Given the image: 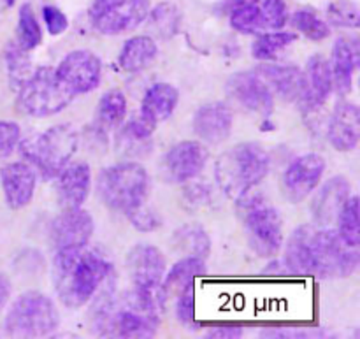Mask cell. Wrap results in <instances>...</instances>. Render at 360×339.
<instances>
[{
  "label": "cell",
  "instance_id": "cell-1",
  "mask_svg": "<svg viewBox=\"0 0 360 339\" xmlns=\"http://www.w3.org/2000/svg\"><path fill=\"white\" fill-rule=\"evenodd\" d=\"M112 273V264L88 245L55 250L51 276L60 302L70 309L91 301L102 281Z\"/></svg>",
  "mask_w": 360,
  "mask_h": 339
},
{
  "label": "cell",
  "instance_id": "cell-2",
  "mask_svg": "<svg viewBox=\"0 0 360 339\" xmlns=\"http://www.w3.org/2000/svg\"><path fill=\"white\" fill-rule=\"evenodd\" d=\"M269 172V155L259 143H241L225 150L214 162V179L229 199H241Z\"/></svg>",
  "mask_w": 360,
  "mask_h": 339
},
{
  "label": "cell",
  "instance_id": "cell-3",
  "mask_svg": "<svg viewBox=\"0 0 360 339\" xmlns=\"http://www.w3.org/2000/svg\"><path fill=\"white\" fill-rule=\"evenodd\" d=\"M95 190L104 206L127 215L146 203L150 176L137 162H120L98 172Z\"/></svg>",
  "mask_w": 360,
  "mask_h": 339
},
{
  "label": "cell",
  "instance_id": "cell-4",
  "mask_svg": "<svg viewBox=\"0 0 360 339\" xmlns=\"http://www.w3.org/2000/svg\"><path fill=\"white\" fill-rule=\"evenodd\" d=\"M248 245L259 257H274L283 246V218L260 193H246L236 200Z\"/></svg>",
  "mask_w": 360,
  "mask_h": 339
},
{
  "label": "cell",
  "instance_id": "cell-5",
  "mask_svg": "<svg viewBox=\"0 0 360 339\" xmlns=\"http://www.w3.org/2000/svg\"><path fill=\"white\" fill-rule=\"evenodd\" d=\"M20 153L27 164L41 172L42 179L49 181L60 174L70 162L79 146V136L72 125H55L37 136L20 141Z\"/></svg>",
  "mask_w": 360,
  "mask_h": 339
},
{
  "label": "cell",
  "instance_id": "cell-6",
  "mask_svg": "<svg viewBox=\"0 0 360 339\" xmlns=\"http://www.w3.org/2000/svg\"><path fill=\"white\" fill-rule=\"evenodd\" d=\"M60 326L55 302L37 290L21 294L11 305L4 320V333L9 338H44Z\"/></svg>",
  "mask_w": 360,
  "mask_h": 339
},
{
  "label": "cell",
  "instance_id": "cell-7",
  "mask_svg": "<svg viewBox=\"0 0 360 339\" xmlns=\"http://www.w3.org/2000/svg\"><path fill=\"white\" fill-rule=\"evenodd\" d=\"M20 105L34 118H48L58 115L72 102L74 95L56 77L55 69L42 65L32 70L20 84Z\"/></svg>",
  "mask_w": 360,
  "mask_h": 339
},
{
  "label": "cell",
  "instance_id": "cell-8",
  "mask_svg": "<svg viewBox=\"0 0 360 339\" xmlns=\"http://www.w3.org/2000/svg\"><path fill=\"white\" fill-rule=\"evenodd\" d=\"M150 0H91L88 16L97 32L120 35L134 30L146 20Z\"/></svg>",
  "mask_w": 360,
  "mask_h": 339
},
{
  "label": "cell",
  "instance_id": "cell-9",
  "mask_svg": "<svg viewBox=\"0 0 360 339\" xmlns=\"http://www.w3.org/2000/svg\"><path fill=\"white\" fill-rule=\"evenodd\" d=\"M55 72L63 87L76 97L95 90L101 84L102 63L95 53L88 49H76L63 56Z\"/></svg>",
  "mask_w": 360,
  "mask_h": 339
},
{
  "label": "cell",
  "instance_id": "cell-10",
  "mask_svg": "<svg viewBox=\"0 0 360 339\" xmlns=\"http://www.w3.org/2000/svg\"><path fill=\"white\" fill-rule=\"evenodd\" d=\"M229 101L245 111L259 113L269 118L274 109V94L255 70L232 74L225 84Z\"/></svg>",
  "mask_w": 360,
  "mask_h": 339
},
{
  "label": "cell",
  "instance_id": "cell-11",
  "mask_svg": "<svg viewBox=\"0 0 360 339\" xmlns=\"http://www.w3.org/2000/svg\"><path fill=\"white\" fill-rule=\"evenodd\" d=\"M326 172V160L319 153H306L295 158L281 176V192L292 204H299L319 186Z\"/></svg>",
  "mask_w": 360,
  "mask_h": 339
},
{
  "label": "cell",
  "instance_id": "cell-12",
  "mask_svg": "<svg viewBox=\"0 0 360 339\" xmlns=\"http://www.w3.org/2000/svg\"><path fill=\"white\" fill-rule=\"evenodd\" d=\"M207 155V148L199 141H181L164 155L160 176L167 183L190 181L202 172Z\"/></svg>",
  "mask_w": 360,
  "mask_h": 339
},
{
  "label": "cell",
  "instance_id": "cell-13",
  "mask_svg": "<svg viewBox=\"0 0 360 339\" xmlns=\"http://www.w3.org/2000/svg\"><path fill=\"white\" fill-rule=\"evenodd\" d=\"M94 218L83 207L62 210V213L49 224V245L53 250L88 245L94 234Z\"/></svg>",
  "mask_w": 360,
  "mask_h": 339
},
{
  "label": "cell",
  "instance_id": "cell-14",
  "mask_svg": "<svg viewBox=\"0 0 360 339\" xmlns=\"http://www.w3.org/2000/svg\"><path fill=\"white\" fill-rule=\"evenodd\" d=\"M302 76H304V88L301 97L297 98L299 109L302 115H315L323 108L334 90L329 60L323 58L322 55H313L308 60Z\"/></svg>",
  "mask_w": 360,
  "mask_h": 339
},
{
  "label": "cell",
  "instance_id": "cell-15",
  "mask_svg": "<svg viewBox=\"0 0 360 339\" xmlns=\"http://www.w3.org/2000/svg\"><path fill=\"white\" fill-rule=\"evenodd\" d=\"M127 273L134 287L155 290L165 274V257L157 246L136 245L127 253Z\"/></svg>",
  "mask_w": 360,
  "mask_h": 339
},
{
  "label": "cell",
  "instance_id": "cell-16",
  "mask_svg": "<svg viewBox=\"0 0 360 339\" xmlns=\"http://www.w3.org/2000/svg\"><path fill=\"white\" fill-rule=\"evenodd\" d=\"M0 185L11 210H23L34 199L37 176L27 162H13L0 169Z\"/></svg>",
  "mask_w": 360,
  "mask_h": 339
},
{
  "label": "cell",
  "instance_id": "cell-17",
  "mask_svg": "<svg viewBox=\"0 0 360 339\" xmlns=\"http://www.w3.org/2000/svg\"><path fill=\"white\" fill-rule=\"evenodd\" d=\"M56 199L62 210L83 207L91 188V171L86 162H69L56 176Z\"/></svg>",
  "mask_w": 360,
  "mask_h": 339
},
{
  "label": "cell",
  "instance_id": "cell-18",
  "mask_svg": "<svg viewBox=\"0 0 360 339\" xmlns=\"http://www.w3.org/2000/svg\"><path fill=\"white\" fill-rule=\"evenodd\" d=\"M350 196L352 186L347 178L334 176L327 179L311 200V218L315 227H330Z\"/></svg>",
  "mask_w": 360,
  "mask_h": 339
},
{
  "label": "cell",
  "instance_id": "cell-19",
  "mask_svg": "<svg viewBox=\"0 0 360 339\" xmlns=\"http://www.w3.org/2000/svg\"><path fill=\"white\" fill-rule=\"evenodd\" d=\"M327 137L330 146L343 153L357 148L360 139V111L357 105L347 101H340L334 105Z\"/></svg>",
  "mask_w": 360,
  "mask_h": 339
},
{
  "label": "cell",
  "instance_id": "cell-20",
  "mask_svg": "<svg viewBox=\"0 0 360 339\" xmlns=\"http://www.w3.org/2000/svg\"><path fill=\"white\" fill-rule=\"evenodd\" d=\"M193 132L207 144H220L232 132V109L225 102L200 105L193 116Z\"/></svg>",
  "mask_w": 360,
  "mask_h": 339
},
{
  "label": "cell",
  "instance_id": "cell-21",
  "mask_svg": "<svg viewBox=\"0 0 360 339\" xmlns=\"http://www.w3.org/2000/svg\"><path fill=\"white\" fill-rule=\"evenodd\" d=\"M330 74H333V88L345 97L354 87V74L360 63V46L357 37H340L334 42Z\"/></svg>",
  "mask_w": 360,
  "mask_h": 339
},
{
  "label": "cell",
  "instance_id": "cell-22",
  "mask_svg": "<svg viewBox=\"0 0 360 339\" xmlns=\"http://www.w3.org/2000/svg\"><path fill=\"white\" fill-rule=\"evenodd\" d=\"M255 72L266 81L273 94L285 102H297L304 88L302 70L295 65H278V63H262Z\"/></svg>",
  "mask_w": 360,
  "mask_h": 339
},
{
  "label": "cell",
  "instance_id": "cell-23",
  "mask_svg": "<svg viewBox=\"0 0 360 339\" xmlns=\"http://www.w3.org/2000/svg\"><path fill=\"white\" fill-rule=\"evenodd\" d=\"M160 319L155 315L136 312L127 306H116L109 320L105 336L118 338H153L158 331Z\"/></svg>",
  "mask_w": 360,
  "mask_h": 339
},
{
  "label": "cell",
  "instance_id": "cell-24",
  "mask_svg": "<svg viewBox=\"0 0 360 339\" xmlns=\"http://www.w3.org/2000/svg\"><path fill=\"white\" fill-rule=\"evenodd\" d=\"M153 123L144 120L143 116L129 120L120 129L116 136V150L122 157L127 158H144L153 151Z\"/></svg>",
  "mask_w": 360,
  "mask_h": 339
},
{
  "label": "cell",
  "instance_id": "cell-25",
  "mask_svg": "<svg viewBox=\"0 0 360 339\" xmlns=\"http://www.w3.org/2000/svg\"><path fill=\"white\" fill-rule=\"evenodd\" d=\"M202 274H206L204 259H199V257H185V259L178 260L171 267L167 276H164L162 283L158 285L160 294H158L157 301L160 305V308H165L171 299L178 298L188 285L193 283V278L202 276Z\"/></svg>",
  "mask_w": 360,
  "mask_h": 339
},
{
  "label": "cell",
  "instance_id": "cell-26",
  "mask_svg": "<svg viewBox=\"0 0 360 339\" xmlns=\"http://www.w3.org/2000/svg\"><path fill=\"white\" fill-rule=\"evenodd\" d=\"M178 102V88L169 83H155L144 94L143 102H141V116L153 125H158L174 113Z\"/></svg>",
  "mask_w": 360,
  "mask_h": 339
},
{
  "label": "cell",
  "instance_id": "cell-27",
  "mask_svg": "<svg viewBox=\"0 0 360 339\" xmlns=\"http://www.w3.org/2000/svg\"><path fill=\"white\" fill-rule=\"evenodd\" d=\"M311 232L313 225H299L292 232L285 248L283 264L292 274H313L311 257Z\"/></svg>",
  "mask_w": 360,
  "mask_h": 339
},
{
  "label": "cell",
  "instance_id": "cell-28",
  "mask_svg": "<svg viewBox=\"0 0 360 339\" xmlns=\"http://www.w3.org/2000/svg\"><path fill=\"white\" fill-rule=\"evenodd\" d=\"M158 55L157 42L148 35H136L122 46L118 63L127 72H139L146 69Z\"/></svg>",
  "mask_w": 360,
  "mask_h": 339
},
{
  "label": "cell",
  "instance_id": "cell-29",
  "mask_svg": "<svg viewBox=\"0 0 360 339\" xmlns=\"http://www.w3.org/2000/svg\"><path fill=\"white\" fill-rule=\"evenodd\" d=\"M171 245L176 252H181L185 257H199L207 259L211 253V239L200 225L188 224L176 229L171 238Z\"/></svg>",
  "mask_w": 360,
  "mask_h": 339
},
{
  "label": "cell",
  "instance_id": "cell-30",
  "mask_svg": "<svg viewBox=\"0 0 360 339\" xmlns=\"http://www.w3.org/2000/svg\"><path fill=\"white\" fill-rule=\"evenodd\" d=\"M127 116V97L120 90H109L101 97L97 105L94 125L101 132L109 134V130L116 129L123 123Z\"/></svg>",
  "mask_w": 360,
  "mask_h": 339
},
{
  "label": "cell",
  "instance_id": "cell-31",
  "mask_svg": "<svg viewBox=\"0 0 360 339\" xmlns=\"http://www.w3.org/2000/svg\"><path fill=\"white\" fill-rule=\"evenodd\" d=\"M148 30L158 39H172L179 32V23H181V14L174 4H158L153 11H150L146 16Z\"/></svg>",
  "mask_w": 360,
  "mask_h": 339
},
{
  "label": "cell",
  "instance_id": "cell-32",
  "mask_svg": "<svg viewBox=\"0 0 360 339\" xmlns=\"http://www.w3.org/2000/svg\"><path fill=\"white\" fill-rule=\"evenodd\" d=\"M338 236L347 246L357 248L360 245V218L359 197L350 196L338 215Z\"/></svg>",
  "mask_w": 360,
  "mask_h": 339
},
{
  "label": "cell",
  "instance_id": "cell-33",
  "mask_svg": "<svg viewBox=\"0 0 360 339\" xmlns=\"http://www.w3.org/2000/svg\"><path fill=\"white\" fill-rule=\"evenodd\" d=\"M295 41H297V35L292 32L274 30L271 34H262L253 42L252 55L253 58L262 60V62H271V60H276L280 53Z\"/></svg>",
  "mask_w": 360,
  "mask_h": 339
},
{
  "label": "cell",
  "instance_id": "cell-34",
  "mask_svg": "<svg viewBox=\"0 0 360 339\" xmlns=\"http://www.w3.org/2000/svg\"><path fill=\"white\" fill-rule=\"evenodd\" d=\"M16 37H18L16 44L20 46V48H23L25 51H32V49H35L42 42L41 25H39L30 4H23V6L20 7Z\"/></svg>",
  "mask_w": 360,
  "mask_h": 339
},
{
  "label": "cell",
  "instance_id": "cell-35",
  "mask_svg": "<svg viewBox=\"0 0 360 339\" xmlns=\"http://www.w3.org/2000/svg\"><path fill=\"white\" fill-rule=\"evenodd\" d=\"M231 27L236 32L245 35L260 34V32L266 30L260 7L257 4H253V6L234 7V11L231 13Z\"/></svg>",
  "mask_w": 360,
  "mask_h": 339
},
{
  "label": "cell",
  "instance_id": "cell-36",
  "mask_svg": "<svg viewBox=\"0 0 360 339\" xmlns=\"http://www.w3.org/2000/svg\"><path fill=\"white\" fill-rule=\"evenodd\" d=\"M290 21L292 25H294V28H297L301 34H304V37L311 39V41L315 42L323 41V39H327L330 35L329 25H327L323 20H320L313 11H308V9L295 11V13L292 14Z\"/></svg>",
  "mask_w": 360,
  "mask_h": 339
},
{
  "label": "cell",
  "instance_id": "cell-37",
  "mask_svg": "<svg viewBox=\"0 0 360 339\" xmlns=\"http://www.w3.org/2000/svg\"><path fill=\"white\" fill-rule=\"evenodd\" d=\"M7 70H9V79L14 87L20 88V84L30 76L32 63L27 51L18 44H9L6 49Z\"/></svg>",
  "mask_w": 360,
  "mask_h": 339
},
{
  "label": "cell",
  "instance_id": "cell-38",
  "mask_svg": "<svg viewBox=\"0 0 360 339\" xmlns=\"http://www.w3.org/2000/svg\"><path fill=\"white\" fill-rule=\"evenodd\" d=\"M327 18L329 23L340 28H357L360 21L357 4L352 0H338L330 2L327 7Z\"/></svg>",
  "mask_w": 360,
  "mask_h": 339
},
{
  "label": "cell",
  "instance_id": "cell-39",
  "mask_svg": "<svg viewBox=\"0 0 360 339\" xmlns=\"http://www.w3.org/2000/svg\"><path fill=\"white\" fill-rule=\"evenodd\" d=\"M260 13H262L266 30H281L288 21V11L285 0H264Z\"/></svg>",
  "mask_w": 360,
  "mask_h": 339
},
{
  "label": "cell",
  "instance_id": "cell-40",
  "mask_svg": "<svg viewBox=\"0 0 360 339\" xmlns=\"http://www.w3.org/2000/svg\"><path fill=\"white\" fill-rule=\"evenodd\" d=\"M176 319L185 327L195 326V294H193V283L188 285L176 298Z\"/></svg>",
  "mask_w": 360,
  "mask_h": 339
},
{
  "label": "cell",
  "instance_id": "cell-41",
  "mask_svg": "<svg viewBox=\"0 0 360 339\" xmlns=\"http://www.w3.org/2000/svg\"><path fill=\"white\" fill-rule=\"evenodd\" d=\"M125 217L129 218L130 224L134 225V229H137V231L141 232H153L157 231V229H160L162 225L160 217H158L153 210L144 207V204L143 206L136 207V210L129 211Z\"/></svg>",
  "mask_w": 360,
  "mask_h": 339
},
{
  "label": "cell",
  "instance_id": "cell-42",
  "mask_svg": "<svg viewBox=\"0 0 360 339\" xmlns=\"http://www.w3.org/2000/svg\"><path fill=\"white\" fill-rule=\"evenodd\" d=\"M21 130L16 122L0 120V158H7L14 153L20 143Z\"/></svg>",
  "mask_w": 360,
  "mask_h": 339
},
{
  "label": "cell",
  "instance_id": "cell-43",
  "mask_svg": "<svg viewBox=\"0 0 360 339\" xmlns=\"http://www.w3.org/2000/svg\"><path fill=\"white\" fill-rule=\"evenodd\" d=\"M42 18H44V23L51 35L63 34V32L67 30V27H69V20H67V16L55 6L42 7Z\"/></svg>",
  "mask_w": 360,
  "mask_h": 339
},
{
  "label": "cell",
  "instance_id": "cell-44",
  "mask_svg": "<svg viewBox=\"0 0 360 339\" xmlns=\"http://www.w3.org/2000/svg\"><path fill=\"white\" fill-rule=\"evenodd\" d=\"M243 336V329L241 327H234V326H220V327H213L206 333V338L210 339H238Z\"/></svg>",
  "mask_w": 360,
  "mask_h": 339
},
{
  "label": "cell",
  "instance_id": "cell-45",
  "mask_svg": "<svg viewBox=\"0 0 360 339\" xmlns=\"http://www.w3.org/2000/svg\"><path fill=\"white\" fill-rule=\"evenodd\" d=\"M11 295V281L6 274L0 273V312L6 308L7 301H9Z\"/></svg>",
  "mask_w": 360,
  "mask_h": 339
},
{
  "label": "cell",
  "instance_id": "cell-46",
  "mask_svg": "<svg viewBox=\"0 0 360 339\" xmlns=\"http://www.w3.org/2000/svg\"><path fill=\"white\" fill-rule=\"evenodd\" d=\"M260 0H232V7H241V6H253L259 4Z\"/></svg>",
  "mask_w": 360,
  "mask_h": 339
},
{
  "label": "cell",
  "instance_id": "cell-47",
  "mask_svg": "<svg viewBox=\"0 0 360 339\" xmlns=\"http://www.w3.org/2000/svg\"><path fill=\"white\" fill-rule=\"evenodd\" d=\"M0 2H2L4 7H13L16 4V0H0Z\"/></svg>",
  "mask_w": 360,
  "mask_h": 339
},
{
  "label": "cell",
  "instance_id": "cell-48",
  "mask_svg": "<svg viewBox=\"0 0 360 339\" xmlns=\"http://www.w3.org/2000/svg\"><path fill=\"white\" fill-rule=\"evenodd\" d=\"M260 130H274V125H273V123L266 122L262 127H260Z\"/></svg>",
  "mask_w": 360,
  "mask_h": 339
}]
</instances>
